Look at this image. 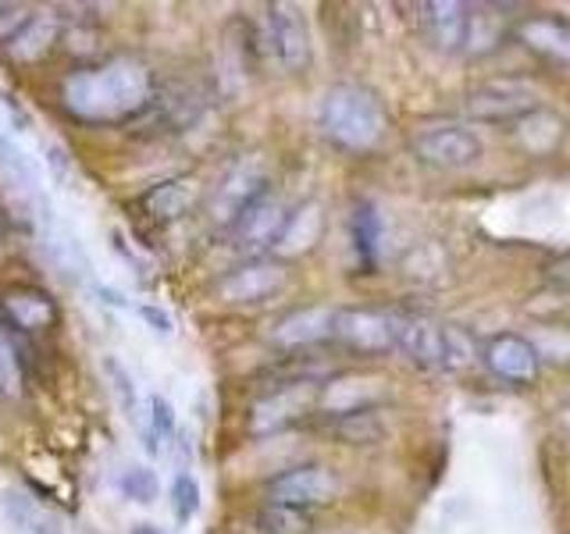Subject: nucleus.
<instances>
[{"label": "nucleus", "instance_id": "nucleus-5", "mask_svg": "<svg viewBox=\"0 0 570 534\" xmlns=\"http://www.w3.org/2000/svg\"><path fill=\"white\" fill-rule=\"evenodd\" d=\"M481 364H485L499 382L507 385H531L542 370V356L524 335L499 332L481 346Z\"/></svg>", "mask_w": 570, "mask_h": 534}, {"label": "nucleus", "instance_id": "nucleus-33", "mask_svg": "<svg viewBox=\"0 0 570 534\" xmlns=\"http://www.w3.org/2000/svg\"><path fill=\"white\" fill-rule=\"evenodd\" d=\"M129 534H165V531H160V527H154V524H136Z\"/></svg>", "mask_w": 570, "mask_h": 534}, {"label": "nucleus", "instance_id": "nucleus-3", "mask_svg": "<svg viewBox=\"0 0 570 534\" xmlns=\"http://www.w3.org/2000/svg\"><path fill=\"white\" fill-rule=\"evenodd\" d=\"M539 111V97L534 89L521 79H492L481 82L468 93V115L474 121H489V125H517L521 118Z\"/></svg>", "mask_w": 570, "mask_h": 534}, {"label": "nucleus", "instance_id": "nucleus-28", "mask_svg": "<svg viewBox=\"0 0 570 534\" xmlns=\"http://www.w3.org/2000/svg\"><path fill=\"white\" fill-rule=\"evenodd\" d=\"M200 485H196V477L193 474H175L171 481V513H175V521L178 527H186L196 513H200Z\"/></svg>", "mask_w": 570, "mask_h": 534}, {"label": "nucleus", "instance_id": "nucleus-9", "mask_svg": "<svg viewBox=\"0 0 570 534\" xmlns=\"http://www.w3.org/2000/svg\"><path fill=\"white\" fill-rule=\"evenodd\" d=\"M264 186H267L264 168L254 157L243 160V165L232 168L225 175V182L218 186V196H214V218L225 221V225H236L243 214L261 200V196H267Z\"/></svg>", "mask_w": 570, "mask_h": 534}, {"label": "nucleus", "instance_id": "nucleus-8", "mask_svg": "<svg viewBox=\"0 0 570 534\" xmlns=\"http://www.w3.org/2000/svg\"><path fill=\"white\" fill-rule=\"evenodd\" d=\"M272 503L278 506H296V510H311V506H325L338 495V477L328 467H293L282 477L272 481Z\"/></svg>", "mask_w": 570, "mask_h": 534}, {"label": "nucleus", "instance_id": "nucleus-6", "mask_svg": "<svg viewBox=\"0 0 570 534\" xmlns=\"http://www.w3.org/2000/svg\"><path fill=\"white\" fill-rule=\"evenodd\" d=\"M338 343H346L353 353L382 356L396 349V314L382 310H335V332Z\"/></svg>", "mask_w": 570, "mask_h": 534}, {"label": "nucleus", "instance_id": "nucleus-10", "mask_svg": "<svg viewBox=\"0 0 570 534\" xmlns=\"http://www.w3.org/2000/svg\"><path fill=\"white\" fill-rule=\"evenodd\" d=\"M267 36H272V50L282 68L303 71L311 65V32L293 4H275L267 11Z\"/></svg>", "mask_w": 570, "mask_h": 534}, {"label": "nucleus", "instance_id": "nucleus-21", "mask_svg": "<svg viewBox=\"0 0 570 534\" xmlns=\"http://www.w3.org/2000/svg\"><path fill=\"white\" fill-rule=\"evenodd\" d=\"M4 307H8L14 325H22V328H47L53 320V303L36 289L4 293Z\"/></svg>", "mask_w": 570, "mask_h": 534}, {"label": "nucleus", "instance_id": "nucleus-27", "mask_svg": "<svg viewBox=\"0 0 570 534\" xmlns=\"http://www.w3.org/2000/svg\"><path fill=\"white\" fill-rule=\"evenodd\" d=\"M104 367H107V378H111V385H115V396H118V403L125 409V417H129L136 424V432H139L142 421H147V406H142L139 392H136V385L129 378V370H125L118 360H107Z\"/></svg>", "mask_w": 570, "mask_h": 534}, {"label": "nucleus", "instance_id": "nucleus-16", "mask_svg": "<svg viewBox=\"0 0 570 534\" xmlns=\"http://www.w3.org/2000/svg\"><path fill=\"white\" fill-rule=\"evenodd\" d=\"M314 403V388L307 382L299 385H289L275 392V396H267L254 406V432L257 435H267V432H278L289 421H296L299 414H307V406Z\"/></svg>", "mask_w": 570, "mask_h": 534}, {"label": "nucleus", "instance_id": "nucleus-15", "mask_svg": "<svg viewBox=\"0 0 570 534\" xmlns=\"http://www.w3.org/2000/svg\"><path fill=\"white\" fill-rule=\"evenodd\" d=\"M513 32H517V40H521L531 53H539V58L570 65V22L567 18L534 14V18H524Z\"/></svg>", "mask_w": 570, "mask_h": 534}, {"label": "nucleus", "instance_id": "nucleus-25", "mask_svg": "<svg viewBox=\"0 0 570 534\" xmlns=\"http://www.w3.org/2000/svg\"><path fill=\"white\" fill-rule=\"evenodd\" d=\"M257 524L264 534H311V527H314L307 510L278 506V503H267L257 516Z\"/></svg>", "mask_w": 570, "mask_h": 534}, {"label": "nucleus", "instance_id": "nucleus-1", "mask_svg": "<svg viewBox=\"0 0 570 534\" xmlns=\"http://www.w3.org/2000/svg\"><path fill=\"white\" fill-rule=\"evenodd\" d=\"M147 100H150V76H147V68L129 58L76 71V76L65 82V107L86 121L129 118Z\"/></svg>", "mask_w": 570, "mask_h": 534}, {"label": "nucleus", "instance_id": "nucleus-13", "mask_svg": "<svg viewBox=\"0 0 570 534\" xmlns=\"http://www.w3.org/2000/svg\"><path fill=\"white\" fill-rule=\"evenodd\" d=\"M285 225H289V210H285V204L275 200V196H261V200L236 221V246L249 249V254L278 246Z\"/></svg>", "mask_w": 570, "mask_h": 534}, {"label": "nucleus", "instance_id": "nucleus-31", "mask_svg": "<svg viewBox=\"0 0 570 534\" xmlns=\"http://www.w3.org/2000/svg\"><path fill=\"white\" fill-rule=\"evenodd\" d=\"M139 317L142 320H147V325L157 332V335H171V317L165 314V310H160V307H154V303H147V307H139Z\"/></svg>", "mask_w": 570, "mask_h": 534}, {"label": "nucleus", "instance_id": "nucleus-17", "mask_svg": "<svg viewBox=\"0 0 570 534\" xmlns=\"http://www.w3.org/2000/svg\"><path fill=\"white\" fill-rule=\"evenodd\" d=\"M335 332V310L328 307H307L293 310L289 317H282L275 325V343L278 346H311L321 338H332Z\"/></svg>", "mask_w": 570, "mask_h": 534}, {"label": "nucleus", "instance_id": "nucleus-32", "mask_svg": "<svg viewBox=\"0 0 570 534\" xmlns=\"http://www.w3.org/2000/svg\"><path fill=\"white\" fill-rule=\"evenodd\" d=\"M557 424H560V432H563V438L570 442V399L557 406Z\"/></svg>", "mask_w": 570, "mask_h": 534}, {"label": "nucleus", "instance_id": "nucleus-24", "mask_svg": "<svg viewBox=\"0 0 570 534\" xmlns=\"http://www.w3.org/2000/svg\"><path fill=\"white\" fill-rule=\"evenodd\" d=\"M499 8H471L468 22V53H489L503 43V29H499Z\"/></svg>", "mask_w": 570, "mask_h": 534}, {"label": "nucleus", "instance_id": "nucleus-22", "mask_svg": "<svg viewBox=\"0 0 570 534\" xmlns=\"http://www.w3.org/2000/svg\"><path fill=\"white\" fill-rule=\"evenodd\" d=\"M317 236H321V207L307 204V207H299L296 214H289V225H285L275 249H278V254H303V249L314 246Z\"/></svg>", "mask_w": 570, "mask_h": 534}, {"label": "nucleus", "instance_id": "nucleus-20", "mask_svg": "<svg viewBox=\"0 0 570 534\" xmlns=\"http://www.w3.org/2000/svg\"><path fill=\"white\" fill-rule=\"evenodd\" d=\"M196 196H200V189H196L193 178H175V182L157 186L147 196V207L160 221H171V218H183V214L196 204Z\"/></svg>", "mask_w": 570, "mask_h": 534}, {"label": "nucleus", "instance_id": "nucleus-11", "mask_svg": "<svg viewBox=\"0 0 570 534\" xmlns=\"http://www.w3.org/2000/svg\"><path fill=\"white\" fill-rule=\"evenodd\" d=\"M396 349L406 353L410 364L442 370L445 367V325L428 317H403L396 314Z\"/></svg>", "mask_w": 570, "mask_h": 534}, {"label": "nucleus", "instance_id": "nucleus-19", "mask_svg": "<svg viewBox=\"0 0 570 534\" xmlns=\"http://www.w3.org/2000/svg\"><path fill=\"white\" fill-rule=\"evenodd\" d=\"M53 36H58V18L36 14L11 36L8 50H11V58H18V61H32V58H40V53H47V47L53 43Z\"/></svg>", "mask_w": 570, "mask_h": 534}, {"label": "nucleus", "instance_id": "nucleus-14", "mask_svg": "<svg viewBox=\"0 0 570 534\" xmlns=\"http://www.w3.org/2000/svg\"><path fill=\"white\" fill-rule=\"evenodd\" d=\"M285 285V267L275 260H254L246 267H236L222 285L218 293L225 303H261L267 296H275Z\"/></svg>", "mask_w": 570, "mask_h": 534}, {"label": "nucleus", "instance_id": "nucleus-29", "mask_svg": "<svg viewBox=\"0 0 570 534\" xmlns=\"http://www.w3.org/2000/svg\"><path fill=\"white\" fill-rule=\"evenodd\" d=\"M474 356H481L474 338L460 325H445V367L442 370H463L468 364H474Z\"/></svg>", "mask_w": 570, "mask_h": 534}, {"label": "nucleus", "instance_id": "nucleus-7", "mask_svg": "<svg viewBox=\"0 0 570 534\" xmlns=\"http://www.w3.org/2000/svg\"><path fill=\"white\" fill-rule=\"evenodd\" d=\"M414 14L421 36L439 53H460L468 47V22H471L468 4H460V0H424V4L414 8Z\"/></svg>", "mask_w": 570, "mask_h": 534}, {"label": "nucleus", "instance_id": "nucleus-4", "mask_svg": "<svg viewBox=\"0 0 570 534\" xmlns=\"http://www.w3.org/2000/svg\"><path fill=\"white\" fill-rule=\"evenodd\" d=\"M414 157L428 168L460 171L471 168L481 157V139L478 132L463 129V125H432V129L414 136Z\"/></svg>", "mask_w": 570, "mask_h": 534}, {"label": "nucleus", "instance_id": "nucleus-2", "mask_svg": "<svg viewBox=\"0 0 570 534\" xmlns=\"http://www.w3.org/2000/svg\"><path fill=\"white\" fill-rule=\"evenodd\" d=\"M321 132H325L338 150L350 154H367L382 142L389 129V115L379 100V93H371L367 86H332L325 100H321Z\"/></svg>", "mask_w": 570, "mask_h": 534}, {"label": "nucleus", "instance_id": "nucleus-30", "mask_svg": "<svg viewBox=\"0 0 570 534\" xmlns=\"http://www.w3.org/2000/svg\"><path fill=\"white\" fill-rule=\"evenodd\" d=\"M0 392H8V396L22 392V364H18V353L4 332H0Z\"/></svg>", "mask_w": 570, "mask_h": 534}, {"label": "nucleus", "instance_id": "nucleus-23", "mask_svg": "<svg viewBox=\"0 0 570 534\" xmlns=\"http://www.w3.org/2000/svg\"><path fill=\"white\" fill-rule=\"evenodd\" d=\"M560 136H563V121H557L552 115H546L542 107L534 115H528V118H521L517 121V139L524 142V150H531V154H546V150H552L560 142Z\"/></svg>", "mask_w": 570, "mask_h": 534}, {"label": "nucleus", "instance_id": "nucleus-26", "mask_svg": "<svg viewBox=\"0 0 570 534\" xmlns=\"http://www.w3.org/2000/svg\"><path fill=\"white\" fill-rule=\"evenodd\" d=\"M118 492L136 506H150L157 498V492H160V481H157V474L150 467H139V463H132V467H125L118 474Z\"/></svg>", "mask_w": 570, "mask_h": 534}, {"label": "nucleus", "instance_id": "nucleus-12", "mask_svg": "<svg viewBox=\"0 0 570 534\" xmlns=\"http://www.w3.org/2000/svg\"><path fill=\"white\" fill-rule=\"evenodd\" d=\"M0 524L11 534H65L61 516L22 488H0Z\"/></svg>", "mask_w": 570, "mask_h": 534}, {"label": "nucleus", "instance_id": "nucleus-18", "mask_svg": "<svg viewBox=\"0 0 570 534\" xmlns=\"http://www.w3.org/2000/svg\"><path fill=\"white\" fill-rule=\"evenodd\" d=\"M382 214L374 204H356L353 218H350V236H353V249H356V260L364 267L379 264L382 254Z\"/></svg>", "mask_w": 570, "mask_h": 534}]
</instances>
